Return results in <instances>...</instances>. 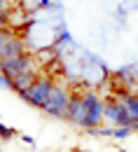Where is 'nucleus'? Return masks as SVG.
I'll return each instance as SVG.
<instances>
[{"instance_id": "nucleus-1", "label": "nucleus", "mask_w": 138, "mask_h": 152, "mask_svg": "<svg viewBox=\"0 0 138 152\" xmlns=\"http://www.w3.org/2000/svg\"><path fill=\"white\" fill-rule=\"evenodd\" d=\"M0 73L7 80L21 75V73H35V56L21 54V56H14V58H2L0 61Z\"/></svg>"}, {"instance_id": "nucleus-2", "label": "nucleus", "mask_w": 138, "mask_h": 152, "mask_svg": "<svg viewBox=\"0 0 138 152\" xmlns=\"http://www.w3.org/2000/svg\"><path fill=\"white\" fill-rule=\"evenodd\" d=\"M52 89H54V80L49 75L45 77H38L35 80V84L26 91V94H21V98L23 101H28L31 105H35V108H42L45 105V101L49 98V94H52Z\"/></svg>"}, {"instance_id": "nucleus-3", "label": "nucleus", "mask_w": 138, "mask_h": 152, "mask_svg": "<svg viewBox=\"0 0 138 152\" xmlns=\"http://www.w3.org/2000/svg\"><path fill=\"white\" fill-rule=\"evenodd\" d=\"M68 103H70V96H68V91H66L63 87H56V84H54V89H52L49 98L45 101L42 110H45L47 115H52V117H66Z\"/></svg>"}, {"instance_id": "nucleus-4", "label": "nucleus", "mask_w": 138, "mask_h": 152, "mask_svg": "<svg viewBox=\"0 0 138 152\" xmlns=\"http://www.w3.org/2000/svg\"><path fill=\"white\" fill-rule=\"evenodd\" d=\"M82 98H84V105H87L84 129H96V126H101V122L105 117V103L96 94H82Z\"/></svg>"}, {"instance_id": "nucleus-5", "label": "nucleus", "mask_w": 138, "mask_h": 152, "mask_svg": "<svg viewBox=\"0 0 138 152\" xmlns=\"http://www.w3.org/2000/svg\"><path fill=\"white\" fill-rule=\"evenodd\" d=\"M105 117L112 122V124H117V126H131V117L126 113V108H124V103L117 101V103H105Z\"/></svg>"}, {"instance_id": "nucleus-6", "label": "nucleus", "mask_w": 138, "mask_h": 152, "mask_svg": "<svg viewBox=\"0 0 138 152\" xmlns=\"http://www.w3.org/2000/svg\"><path fill=\"white\" fill-rule=\"evenodd\" d=\"M66 117H68L73 124L84 126V122H87V105H84V98H82V96H70V103H68Z\"/></svg>"}, {"instance_id": "nucleus-7", "label": "nucleus", "mask_w": 138, "mask_h": 152, "mask_svg": "<svg viewBox=\"0 0 138 152\" xmlns=\"http://www.w3.org/2000/svg\"><path fill=\"white\" fill-rule=\"evenodd\" d=\"M21 54H26V45H23V40L14 38V35L7 40V42H2V45H0V61H2V58L21 56Z\"/></svg>"}, {"instance_id": "nucleus-8", "label": "nucleus", "mask_w": 138, "mask_h": 152, "mask_svg": "<svg viewBox=\"0 0 138 152\" xmlns=\"http://www.w3.org/2000/svg\"><path fill=\"white\" fill-rule=\"evenodd\" d=\"M35 80H38L35 73H21V75H17V77L9 80V89H14L17 94H26V91L35 84Z\"/></svg>"}, {"instance_id": "nucleus-9", "label": "nucleus", "mask_w": 138, "mask_h": 152, "mask_svg": "<svg viewBox=\"0 0 138 152\" xmlns=\"http://www.w3.org/2000/svg\"><path fill=\"white\" fill-rule=\"evenodd\" d=\"M122 103H124L129 117H131L134 122H138V94H126L124 98H122Z\"/></svg>"}, {"instance_id": "nucleus-10", "label": "nucleus", "mask_w": 138, "mask_h": 152, "mask_svg": "<svg viewBox=\"0 0 138 152\" xmlns=\"http://www.w3.org/2000/svg\"><path fill=\"white\" fill-rule=\"evenodd\" d=\"M112 136L115 138H126V136H131V126H117V129H112Z\"/></svg>"}, {"instance_id": "nucleus-11", "label": "nucleus", "mask_w": 138, "mask_h": 152, "mask_svg": "<svg viewBox=\"0 0 138 152\" xmlns=\"http://www.w3.org/2000/svg\"><path fill=\"white\" fill-rule=\"evenodd\" d=\"M14 129H9V126H5V124H0V138H5V140H7V138H12V136H14Z\"/></svg>"}, {"instance_id": "nucleus-12", "label": "nucleus", "mask_w": 138, "mask_h": 152, "mask_svg": "<svg viewBox=\"0 0 138 152\" xmlns=\"http://www.w3.org/2000/svg\"><path fill=\"white\" fill-rule=\"evenodd\" d=\"M9 23V10H0V28H7Z\"/></svg>"}, {"instance_id": "nucleus-13", "label": "nucleus", "mask_w": 138, "mask_h": 152, "mask_svg": "<svg viewBox=\"0 0 138 152\" xmlns=\"http://www.w3.org/2000/svg\"><path fill=\"white\" fill-rule=\"evenodd\" d=\"M9 38H12V31H9V28H0V45L7 42Z\"/></svg>"}, {"instance_id": "nucleus-14", "label": "nucleus", "mask_w": 138, "mask_h": 152, "mask_svg": "<svg viewBox=\"0 0 138 152\" xmlns=\"http://www.w3.org/2000/svg\"><path fill=\"white\" fill-rule=\"evenodd\" d=\"M21 140H23V143H28V145H33V138H31V136H21Z\"/></svg>"}, {"instance_id": "nucleus-15", "label": "nucleus", "mask_w": 138, "mask_h": 152, "mask_svg": "<svg viewBox=\"0 0 138 152\" xmlns=\"http://www.w3.org/2000/svg\"><path fill=\"white\" fill-rule=\"evenodd\" d=\"M0 10H7V0H0Z\"/></svg>"}, {"instance_id": "nucleus-16", "label": "nucleus", "mask_w": 138, "mask_h": 152, "mask_svg": "<svg viewBox=\"0 0 138 152\" xmlns=\"http://www.w3.org/2000/svg\"><path fill=\"white\" fill-rule=\"evenodd\" d=\"M131 129H136V131H138V122H131Z\"/></svg>"}]
</instances>
